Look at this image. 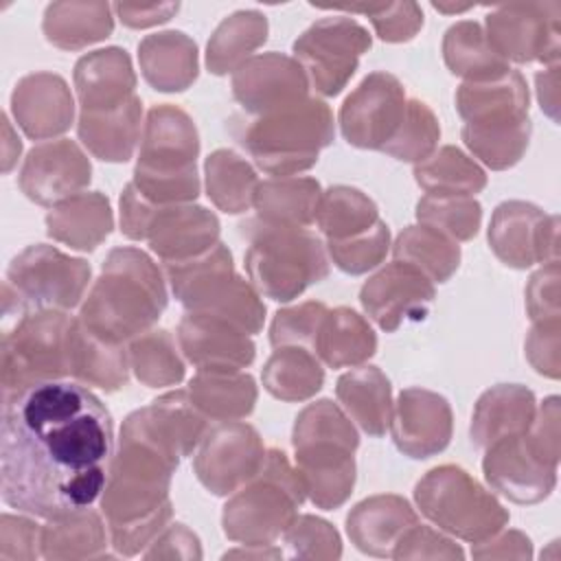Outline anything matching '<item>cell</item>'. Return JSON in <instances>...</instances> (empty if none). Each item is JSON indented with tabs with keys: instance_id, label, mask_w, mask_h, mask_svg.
<instances>
[{
	"instance_id": "26",
	"label": "cell",
	"mask_w": 561,
	"mask_h": 561,
	"mask_svg": "<svg viewBox=\"0 0 561 561\" xmlns=\"http://www.w3.org/2000/svg\"><path fill=\"white\" fill-rule=\"evenodd\" d=\"M318 184L311 180L298 182H265L259 186L256 206L267 221H298L309 224Z\"/></svg>"
},
{
	"instance_id": "29",
	"label": "cell",
	"mask_w": 561,
	"mask_h": 561,
	"mask_svg": "<svg viewBox=\"0 0 561 561\" xmlns=\"http://www.w3.org/2000/svg\"><path fill=\"white\" fill-rule=\"evenodd\" d=\"M226 167H228L230 178H226V173L213 160V156L208 158V162H206L208 195L226 213H241L254 197L256 180H254V173L248 169V164L241 162L232 151H226Z\"/></svg>"
},
{
	"instance_id": "2",
	"label": "cell",
	"mask_w": 561,
	"mask_h": 561,
	"mask_svg": "<svg viewBox=\"0 0 561 561\" xmlns=\"http://www.w3.org/2000/svg\"><path fill=\"white\" fill-rule=\"evenodd\" d=\"M129 296H160L164 289L151 261L136 250H114L103 267L88 305L83 307L85 329L101 340L118 342L151 324L167 302Z\"/></svg>"
},
{
	"instance_id": "1",
	"label": "cell",
	"mask_w": 561,
	"mask_h": 561,
	"mask_svg": "<svg viewBox=\"0 0 561 561\" xmlns=\"http://www.w3.org/2000/svg\"><path fill=\"white\" fill-rule=\"evenodd\" d=\"M2 401V502L42 519L92 506L114 460V423L101 399L77 381L48 379Z\"/></svg>"
},
{
	"instance_id": "4",
	"label": "cell",
	"mask_w": 561,
	"mask_h": 561,
	"mask_svg": "<svg viewBox=\"0 0 561 561\" xmlns=\"http://www.w3.org/2000/svg\"><path fill=\"white\" fill-rule=\"evenodd\" d=\"M90 267L79 259H68L50 245H31L15 256L7 270L2 313L4 320L18 313L24 318L28 309L75 307L81 298Z\"/></svg>"
},
{
	"instance_id": "21",
	"label": "cell",
	"mask_w": 561,
	"mask_h": 561,
	"mask_svg": "<svg viewBox=\"0 0 561 561\" xmlns=\"http://www.w3.org/2000/svg\"><path fill=\"white\" fill-rule=\"evenodd\" d=\"M213 333L202 313L188 316L180 324V340L184 346V353L191 362L202 366V370L210 368H226L234 370L237 366H245L254 359V346L248 340H241L237 335L219 342L217 340V322L213 320Z\"/></svg>"
},
{
	"instance_id": "32",
	"label": "cell",
	"mask_w": 561,
	"mask_h": 561,
	"mask_svg": "<svg viewBox=\"0 0 561 561\" xmlns=\"http://www.w3.org/2000/svg\"><path fill=\"white\" fill-rule=\"evenodd\" d=\"M329 248L340 270L362 274L381 261L388 248V226L379 221L366 237H359L353 243H331Z\"/></svg>"
},
{
	"instance_id": "13",
	"label": "cell",
	"mask_w": 561,
	"mask_h": 561,
	"mask_svg": "<svg viewBox=\"0 0 561 561\" xmlns=\"http://www.w3.org/2000/svg\"><path fill=\"white\" fill-rule=\"evenodd\" d=\"M432 298L434 289L423 272L408 263H392L362 289L364 309L386 331H394L405 318H425Z\"/></svg>"
},
{
	"instance_id": "27",
	"label": "cell",
	"mask_w": 561,
	"mask_h": 561,
	"mask_svg": "<svg viewBox=\"0 0 561 561\" xmlns=\"http://www.w3.org/2000/svg\"><path fill=\"white\" fill-rule=\"evenodd\" d=\"M191 392L197 397L202 410L213 416H241L252 410L254 403V381L252 377L237 379H219L215 375H199L191 381Z\"/></svg>"
},
{
	"instance_id": "16",
	"label": "cell",
	"mask_w": 561,
	"mask_h": 561,
	"mask_svg": "<svg viewBox=\"0 0 561 561\" xmlns=\"http://www.w3.org/2000/svg\"><path fill=\"white\" fill-rule=\"evenodd\" d=\"M416 517L410 504L401 497H373L355 506L346 519V530L355 546L368 554L390 557L392 546L399 543L408 526H414Z\"/></svg>"
},
{
	"instance_id": "33",
	"label": "cell",
	"mask_w": 561,
	"mask_h": 561,
	"mask_svg": "<svg viewBox=\"0 0 561 561\" xmlns=\"http://www.w3.org/2000/svg\"><path fill=\"white\" fill-rule=\"evenodd\" d=\"M287 546L294 557H340L337 533L320 519L300 517L287 530Z\"/></svg>"
},
{
	"instance_id": "20",
	"label": "cell",
	"mask_w": 561,
	"mask_h": 561,
	"mask_svg": "<svg viewBox=\"0 0 561 561\" xmlns=\"http://www.w3.org/2000/svg\"><path fill=\"white\" fill-rule=\"evenodd\" d=\"M48 234L79 250H92L112 228L107 199L101 195H79L50 210Z\"/></svg>"
},
{
	"instance_id": "7",
	"label": "cell",
	"mask_w": 561,
	"mask_h": 561,
	"mask_svg": "<svg viewBox=\"0 0 561 561\" xmlns=\"http://www.w3.org/2000/svg\"><path fill=\"white\" fill-rule=\"evenodd\" d=\"M256 164L270 173H291L316 162L318 149L331 142V114L320 101H307L298 116L285 112L280 118L250 125L239 136Z\"/></svg>"
},
{
	"instance_id": "12",
	"label": "cell",
	"mask_w": 561,
	"mask_h": 561,
	"mask_svg": "<svg viewBox=\"0 0 561 561\" xmlns=\"http://www.w3.org/2000/svg\"><path fill=\"white\" fill-rule=\"evenodd\" d=\"M263 462V449L250 425L217 427L202 449L195 469L199 480L217 495L234 491L252 478Z\"/></svg>"
},
{
	"instance_id": "3",
	"label": "cell",
	"mask_w": 561,
	"mask_h": 561,
	"mask_svg": "<svg viewBox=\"0 0 561 561\" xmlns=\"http://www.w3.org/2000/svg\"><path fill=\"white\" fill-rule=\"evenodd\" d=\"M294 447L311 500L324 511L340 506L355 480L357 434L346 416L331 401L309 405L296 421Z\"/></svg>"
},
{
	"instance_id": "5",
	"label": "cell",
	"mask_w": 561,
	"mask_h": 561,
	"mask_svg": "<svg viewBox=\"0 0 561 561\" xmlns=\"http://www.w3.org/2000/svg\"><path fill=\"white\" fill-rule=\"evenodd\" d=\"M245 263L256 287L274 300H291L327 276V259L316 237L294 228L263 224Z\"/></svg>"
},
{
	"instance_id": "34",
	"label": "cell",
	"mask_w": 561,
	"mask_h": 561,
	"mask_svg": "<svg viewBox=\"0 0 561 561\" xmlns=\"http://www.w3.org/2000/svg\"><path fill=\"white\" fill-rule=\"evenodd\" d=\"M42 543V530L37 524L13 517V515H2L0 519V559L2 561H13V559H33L37 557V546Z\"/></svg>"
},
{
	"instance_id": "28",
	"label": "cell",
	"mask_w": 561,
	"mask_h": 561,
	"mask_svg": "<svg viewBox=\"0 0 561 561\" xmlns=\"http://www.w3.org/2000/svg\"><path fill=\"white\" fill-rule=\"evenodd\" d=\"M318 221L331 239H337L342 232L370 228V221H377V208L359 191L337 186L327 193Z\"/></svg>"
},
{
	"instance_id": "22",
	"label": "cell",
	"mask_w": 561,
	"mask_h": 561,
	"mask_svg": "<svg viewBox=\"0 0 561 561\" xmlns=\"http://www.w3.org/2000/svg\"><path fill=\"white\" fill-rule=\"evenodd\" d=\"M318 331V353L333 368L362 362L375 353L377 340L373 331L348 309H335L324 316Z\"/></svg>"
},
{
	"instance_id": "15",
	"label": "cell",
	"mask_w": 561,
	"mask_h": 561,
	"mask_svg": "<svg viewBox=\"0 0 561 561\" xmlns=\"http://www.w3.org/2000/svg\"><path fill=\"white\" fill-rule=\"evenodd\" d=\"M451 432L449 405L427 390H405L392 425L397 447L412 458H427L447 447Z\"/></svg>"
},
{
	"instance_id": "30",
	"label": "cell",
	"mask_w": 561,
	"mask_h": 561,
	"mask_svg": "<svg viewBox=\"0 0 561 561\" xmlns=\"http://www.w3.org/2000/svg\"><path fill=\"white\" fill-rule=\"evenodd\" d=\"M408 105L410 107L403 116L401 129H397L394 138L383 147V151L399 160H423L438 138V125L425 103L410 101Z\"/></svg>"
},
{
	"instance_id": "9",
	"label": "cell",
	"mask_w": 561,
	"mask_h": 561,
	"mask_svg": "<svg viewBox=\"0 0 561 561\" xmlns=\"http://www.w3.org/2000/svg\"><path fill=\"white\" fill-rule=\"evenodd\" d=\"M289 467L283 454L272 451L267 458V482L243 491L224 511V530L230 539L248 541L250 546H267V541L289 526L294 506L302 502L307 489L300 478L278 489Z\"/></svg>"
},
{
	"instance_id": "31",
	"label": "cell",
	"mask_w": 561,
	"mask_h": 561,
	"mask_svg": "<svg viewBox=\"0 0 561 561\" xmlns=\"http://www.w3.org/2000/svg\"><path fill=\"white\" fill-rule=\"evenodd\" d=\"M419 219L427 224H443L449 234L458 239H471L480 224V204L471 199H447V197H425L416 206Z\"/></svg>"
},
{
	"instance_id": "19",
	"label": "cell",
	"mask_w": 561,
	"mask_h": 561,
	"mask_svg": "<svg viewBox=\"0 0 561 561\" xmlns=\"http://www.w3.org/2000/svg\"><path fill=\"white\" fill-rule=\"evenodd\" d=\"M337 397L364 432L381 436L390 423V383L375 368L364 366L337 381Z\"/></svg>"
},
{
	"instance_id": "18",
	"label": "cell",
	"mask_w": 561,
	"mask_h": 561,
	"mask_svg": "<svg viewBox=\"0 0 561 561\" xmlns=\"http://www.w3.org/2000/svg\"><path fill=\"white\" fill-rule=\"evenodd\" d=\"M217 219L204 208H171L169 213H160L158 219H151L147 234H151V248L167 263H173L195 248L210 243L217 237Z\"/></svg>"
},
{
	"instance_id": "24",
	"label": "cell",
	"mask_w": 561,
	"mask_h": 561,
	"mask_svg": "<svg viewBox=\"0 0 561 561\" xmlns=\"http://www.w3.org/2000/svg\"><path fill=\"white\" fill-rule=\"evenodd\" d=\"M265 388L278 399H307L322 386V368L300 348L274 353L263 373Z\"/></svg>"
},
{
	"instance_id": "10",
	"label": "cell",
	"mask_w": 561,
	"mask_h": 561,
	"mask_svg": "<svg viewBox=\"0 0 561 561\" xmlns=\"http://www.w3.org/2000/svg\"><path fill=\"white\" fill-rule=\"evenodd\" d=\"M405 116V96L390 75H370L340 112L342 134L355 147L383 149Z\"/></svg>"
},
{
	"instance_id": "6",
	"label": "cell",
	"mask_w": 561,
	"mask_h": 561,
	"mask_svg": "<svg viewBox=\"0 0 561 561\" xmlns=\"http://www.w3.org/2000/svg\"><path fill=\"white\" fill-rule=\"evenodd\" d=\"M70 327L64 313L20 318L2 335V394L66 375Z\"/></svg>"
},
{
	"instance_id": "8",
	"label": "cell",
	"mask_w": 561,
	"mask_h": 561,
	"mask_svg": "<svg viewBox=\"0 0 561 561\" xmlns=\"http://www.w3.org/2000/svg\"><path fill=\"white\" fill-rule=\"evenodd\" d=\"M421 511L440 528L469 541L493 535L508 519L462 469L440 467L416 484Z\"/></svg>"
},
{
	"instance_id": "17",
	"label": "cell",
	"mask_w": 561,
	"mask_h": 561,
	"mask_svg": "<svg viewBox=\"0 0 561 561\" xmlns=\"http://www.w3.org/2000/svg\"><path fill=\"white\" fill-rule=\"evenodd\" d=\"M11 99L37 103V107L13 110L15 121L31 138H46L64 131L70 125L72 101L66 83L55 75H31L22 79Z\"/></svg>"
},
{
	"instance_id": "35",
	"label": "cell",
	"mask_w": 561,
	"mask_h": 561,
	"mask_svg": "<svg viewBox=\"0 0 561 561\" xmlns=\"http://www.w3.org/2000/svg\"><path fill=\"white\" fill-rule=\"evenodd\" d=\"M324 316H327V309L320 302H307L298 309L278 311L276 320H274V327H272V344L278 346V344H285V342H294L296 331H300L298 333L300 340L305 335H311V331L316 333L320 329Z\"/></svg>"
},
{
	"instance_id": "25",
	"label": "cell",
	"mask_w": 561,
	"mask_h": 561,
	"mask_svg": "<svg viewBox=\"0 0 561 561\" xmlns=\"http://www.w3.org/2000/svg\"><path fill=\"white\" fill-rule=\"evenodd\" d=\"M394 256L408 261V265H423V270L440 283L458 267L460 254L454 243L445 241L430 228H410L399 237Z\"/></svg>"
},
{
	"instance_id": "14",
	"label": "cell",
	"mask_w": 561,
	"mask_h": 561,
	"mask_svg": "<svg viewBox=\"0 0 561 561\" xmlns=\"http://www.w3.org/2000/svg\"><path fill=\"white\" fill-rule=\"evenodd\" d=\"M90 182V164L70 140L35 147L20 173V188L37 204H53Z\"/></svg>"
},
{
	"instance_id": "23",
	"label": "cell",
	"mask_w": 561,
	"mask_h": 561,
	"mask_svg": "<svg viewBox=\"0 0 561 561\" xmlns=\"http://www.w3.org/2000/svg\"><path fill=\"white\" fill-rule=\"evenodd\" d=\"M103 541L105 537L99 517L85 508L50 519V524L42 530V554L46 559L90 557L103 548Z\"/></svg>"
},
{
	"instance_id": "11",
	"label": "cell",
	"mask_w": 561,
	"mask_h": 561,
	"mask_svg": "<svg viewBox=\"0 0 561 561\" xmlns=\"http://www.w3.org/2000/svg\"><path fill=\"white\" fill-rule=\"evenodd\" d=\"M370 46L366 31L355 22H320L305 37L294 44L296 55L309 66V72L324 94H337L346 79L355 72L357 55L337 53L353 50L362 53Z\"/></svg>"
}]
</instances>
